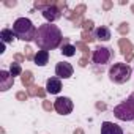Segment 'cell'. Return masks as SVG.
Segmentation results:
<instances>
[{
  "label": "cell",
  "mask_w": 134,
  "mask_h": 134,
  "mask_svg": "<svg viewBox=\"0 0 134 134\" xmlns=\"http://www.w3.org/2000/svg\"><path fill=\"white\" fill-rule=\"evenodd\" d=\"M21 82H22V85L25 88H30L33 85V73L30 70H25L22 73V76H21Z\"/></svg>",
  "instance_id": "cell-16"
},
{
  "label": "cell",
  "mask_w": 134,
  "mask_h": 134,
  "mask_svg": "<svg viewBox=\"0 0 134 134\" xmlns=\"http://www.w3.org/2000/svg\"><path fill=\"white\" fill-rule=\"evenodd\" d=\"M73 73H74V70L68 62H60L55 66V74L58 79H70L73 76Z\"/></svg>",
  "instance_id": "cell-7"
},
{
  "label": "cell",
  "mask_w": 134,
  "mask_h": 134,
  "mask_svg": "<svg viewBox=\"0 0 134 134\" xmlns=\"http://www.w3.org/2000/svg\"><path fill=\"white\" fill-rule=\"evenodd\" d=\"M24 51H25V58H27V60H35V55H33V51H32L30 46H27Z\"/></svg>",
  "instance_id": "cell-27"
},
{
  "label": "cell",
  "mask_w": 134,
  "mask_h": 134,
  "mask_svg": "<svg viewBox=\"0 0 134 134\" xmlns=\"http://www.w3.org/2000/svg\"><path fill=\"white\" fill-rule=\"evenodd\" d=\"M38 66H46L49 62V52L47 51H38L35 54V60H33Z\"/></svg>",
  "instance_id": "cell-15"
},
{
  "label": "cell",
  "mask_w": 134,
  "mask_h": 134,
  "mask_svg": "<svg viewBox=\"0 0 134 134\" xmlns=\"http://www.w3.org/2000/svg\"><path fill=\"white\" fill-rule=\"evenodd\" d=\"M3 52H5V43L0 44V54H3Z\"/></svg>",
  "instance_id": "cell-36"
},
{
  "label": "cell",
  "mask_w": 134,
  "mask_h": 134,
  "mask_svg": "<svg viewBox=\"0 0 134 134\" xmlns=\"http://www.w3.org/2000/svg\"><path fill=\"white\" fill-rule=\"evenodd\" d=\"M131 11H132V13H134V3H132V5H131Z\"/></svg>",
  "instance_id": "cell-38"
},
{
  "label": "cell",
  "mask_w": 134,
  "mask_h": 134,
  "mask_svg": "<svg viewBox=\"0 0 134 134\" xmlns=\"http://www.w3.org/2000/svg\"><path fill=\"white\" fill-rule=\"evenodd\" d=\"M101 134H123V129L112 121H104L101 125Z\"/></svg>",
  "instance_id": "cell-12"
},
{
  "label": "cell",
  "mask_w": 134,
  "mask_h": 134,
  "mask_svg": "<svg viewBox=\"0 0 134 134\" xmlns=\"http://www.w3.org/2000/svg\"><path fill=\"white\" fill-rule=\"evenodd\" d=\"M110 30L107 29V27H98L96 30H95V38L96 40H99V41H109L110 40Z\"/></svg>",
  "instance_id": "cell-14"
},
{
  "label": "cell",
  "mask_w": 134,
  "mask_h": 134,
  "mask_svg": "<svg viewBox=\"0 0 134 134\" xmlns=\"http://www.w3.org/2000/svg\"><path fill=\"white\" fill-rule=\"evenodd\" d=\"M96 109H98V110H106V104L99 101V103H96Z\"/></svg>",
  "instance_id": "cell-33"
},
{
  "label": "cell",
  "mask_w": 134,
  "mask_h": 134,
  "mask_svg": "<svg viewBox=\"0 0 134 134\" xmlns=\"http://www.w3.org/2000/svg\"><path fill=\"white\" fill-rule=\"evenodd\" d=\"M27 93H29V96H38V93H40V85H32L30 88H27Z\"/></svg>",
  "instance_id": "cell-24"
},
{
  "label": "cell",
  "mask_w": 134,
  "mask_h": 134,
  "mask_svg": "<svg viewBox=\"0 0 134 134\" xmlns=\"http://www.w3.org/2000/svg\"><path fill=\"white\" fill-rule=\"evenodd\" d=\"M126 101L129 103V106H131V109L134 110V92H132V93H131V95L128 96V99H126Z\"/></svg>",
  "instance_id": "cell-31"
},
{
  "label": "cell",
  "mask_w": 134,
  "mask_h": 134,
  "mask_svg": "<svg viewBox=\"0 0 134 134\" xmlns=\"http://www.w3.org/2000/svg\"><path fill=\"white\" fill-rule=\"evenodd\" d=\"M16 99L18 101H27L29 99V93L27 92H18L16 93Z\"/></svg>",
  "instance_id": "cell-26"
},
{
  "label": "cell",
  "mask_w": 134,
  "mask_h": 134,
  "mask_svg": "<svg viewBox=\"0 0 134 134\" xmlns=\"http://www.w3.org/2000/svg\"><path fill=\"white\" fill-rule=\"evenodd\" d=\"M112 7H114V2H112V0H104V2H103V10H104V11H109Z\"/></svg>",
  "instance_id": "cell-29"
},
{
  "label": "cell",
  "mask_w": 134,
  "mask_h": 134,
  "mask_svg": "<svg viewBox=\"0 0 134 134\" xmlns=\"http://www.w3.org/2000/svg\"><path fill=\"white\" fill-rule=\"evenodd\" d=\"M60 90H62V81H60L58 77H51V79H47V82H46V92H47V93L57 95Z\"/></svg>",
  "instance_id": "cell-11"
},
{
  "label": "cell",
  "mask_w": 134,
  "mask_h": 134,
  "mask_svg": "<svg viewBox=\"0 0 134 134\" xmlns=\"http://www.w3.org/2000/svg\"><path fill=\"white\" fill-rule=\"evenodd\" d=\"M114 115H115L118 120H123V121H131V120H134V110L131 109V106H129L128 101H123V103H120L118 106H115Z\"/></svg>",
  "instance_id": "cell-4"
},
{
  "label": "cell",
  "mask_w": 134,
  "mask_h": 134,
  "mask_svg": "<svg viewBox=\"0 0 134 134\" xmlns=\"http://www.w3.org/2000/svg\"><path fill=\"white\" fill-rule=\"evenodd\" d=\"M87 63H88V58L87 57H82L79 60V66H82V68H84V66H87Z\"/></svg>",
  "instance_id": "cell-32"
},
{
  "label": "cell",
  "mask_w": 134,
  "mask_h": 134,
  "mask_svg": "<svg viewBox=\"0 0 134 134\" xmlns=\"http://www.w3.org/2000/svg\"><path fill=\"white\" fill-rule=\"evenodd\" d=\"M74 134H85V132H84V129H82V128H76Z\"/></svg>",
  "instance_id": "cell-35"
},
{
  "label": "cell",
  "mask_w": 134,
  "mask_h": 134,
  "mask_svg": "<svg viewBox=\"0 0 134 134\" xmlns=\"http://www.w3.org/2000/svg\"><path fill=\"white\" fill-rule=\"evenodd\" d=\"M85 10H87V7H85L84 3H81V5H77V7H76L73 11H70V10H65V18H66V19H71V21L74 22L77 18H82V16H84Z\"/></svg>",
  "instance_id": "cell-10"
},
{
  "label": "cell",
  "mask_w": 134,
  "mask_h": 134,
  "mask_svg": "<svg viewBox=\"0 0 134 134\" xmlns=\"http://www.w3.org/2000/svg\"><path fill=\"white\" fill-rule=\"evenodd\" d=\"M52 5H55L54 2H38V0H36V2H35V8H38V10H46V8H49V7H52Z\"/></svg>",
  "instance_id": "cell-22"
},
{
  "label": "cell",
  "mask_w": 134,
  "mask_h": 134,
  "mask_svg": "<svg viewBox=\"0 0 134 134\" xmlns=\"http://www.w3.org/2000/svg\"><path fill=\"white\" fill-rule=\"evenodd\" d=\"M132 58H134V54H131V55H128V57H126V63H128V62H131Z\"/></svg>",
  "instance_id": "cell-37"
},
{
  "label": "cell",
  "mask_w": 134,
  "mask_h": 134,
  "mask_svg": "<svg viewBox=\"0 0 134 134\" xmlns=\"http://www.w3.org/2000/svg\"><path fill=\"white\" fill-rule=\"evenodd\" d=\"M74 46H76V49H79V51L84 54V57H87V58H88V55H90V49H88V46H87L84 41H77Z\"/></svg>",
  "instance_id": "cell-20"
},
{
  "label": "cell",
  "mask_w": 134,
  "mask_h": 134,
  "mask_svg": "<svg viewBox=\"0 0 134 134\" xmlns=\"http://www.w3.org/2000/svg\"><path fill=\"white\" fill-rule=\"evenodd\" d=\"M62 54L63 55H66V57H73V55H76V46H73V44H62Z\"/></svg>",
  "instance_id": "cell-18"
},
{
  "label": "cell",
  "mask_w": 134,
  "mask_h": 134,
  "mask_svg": "<svg viewBox=\"0 0 134 134\" xmlns=\"http://www.w3.org/2000/svg\"><path fill=\"white\" fill-rule=\"evenodd\" d=\"M5 5H7V7H16L18 2H14V0H13V2H5Z\"/></svg>",
  "instance_id": "cell-34"
},
{
  "label": "cell",
  "mask_w": 134,
  "mask_h": 134,
  "mask_svg": "<svg viewBox=\"0 0 134 134\" xmlns=\"http://www.w3.org/2000/svg\"><path fill=\"white\" fill-rule=\"evenodd\" d=\"M62 10L57 7V5H52V7H49V8H46L44 11H43V16H44V19L51 24V22H54V21H58L60 18H62Z\"/></svg>",
  "instance_id": "cell-8"
},
{
  "label": "cell",
  "mask_w": 134,
  "mask_h": 134,
  "mask_svg": "<svg viewBox=\"0 0 134 134\" xmlns=\"http://www.w3.org/2000/svg\"><path fill=\"white\" fill-rule=\"evenodd\" d=\"M82 29H84V32H92V29H93V21H92V19H85L84 24H82Z\"/></svg>",
  "instance_id": "cell-25"
},
{
  "label": "cell",
  "mask_w": 134,
  "mask_h": 134,
  "mask_svg": "<svg viewBox=\"0 0 134 134\" xmlns=\"http://www.w3.org/2000/svg\"><path fill=\"white\" fill-rule=\"evenodd\" d=\"M14 84V77L11 76L10 71H0V90L7 92L13 87Z\"/></svg>",
  "instance_id": "cell-9"
},
{
  "label": "cell",
  "mask_w": 134,
  "mask_h": 134,
  "mask_svg": "<svg viewBox=\"0 0 134 134\" xmlns=\"http://www.w3.org/2000/svg\"><path fill=\"white\" fill-rule=\"evenodd\" d=\"M13 32H14L16 38H19L22 41H32V40H35L38 30L35 29V25H33V22L30 19L19 18L13 24Z\"/></svg>",
  "instance_id": "cell-2"
},
{
  "label": "cell",
  "mask_w": 134,
  "mask_h": 134,
  "mask_svg": "<svg viewBox=\"0 0 134 134\" xmlns=\"http://www.w3.org/2000/svg\"><path fill=\"white\" fill-rule=\"evenodd\" d=\"M73 107H74V104H73V101L68 96H60V98H57L54 101V109L60 115H68V114H71L73 112Z\"/></svg>",
  "instance_id": "cell-6"
},
{
  "label": "cell",
  "mask_w": 134,
  "mask_h": 134,
  "mask_svg": "<svg viewBox=\"0 0 134 134\" xmlns=\"http://www.w3.org/2000/svg\"><path fill=\"white\" fill-rule=\"evenodd\" d=\"M92 58H93V63H96V65H106L112 58V51L106 46H98V47H95Z\"/></svg>",
  "instance_id": "cell-5"
},
{
  "label": "cell",
  "mask_w": 134,
  "mask_h": 134,
  "mask_svg": "<svg viewBox=\"0 0 134 134\" xmlns=\"http://www.w3.org/2000/svg\"><path fill=\"white\" fill-rule=\"evenodd\" d=\"M0 38H2V43L8 44V43H13V40L16 38L14 32L11 29H3L2 32H0Z\"/></svg>",
  "instance_id": "cell-17"
},
{
  "label": "cell",
  "mask_w": 134,
  "mask_h": 134,
  "mask_svg": "<svg viewBox=\"0 0 134 134\" xmlns=\"http://www.w3.org/2000/svg\"><path fill=\"white\" fill-rule=\"evenodd\" d=\"M14 62H18V63H24L25 62V55H22V54H14Z\"/></svg>",
  "instance_id": "cell-30"
},
{
  "label": "cell",
  "mask_w": 134,
  "mask_h": 134,
  "mask_svg": "<svg viewBox=\"0 0 134 134\" xmlns=\"http://www.w3.org/2000/svg\"><path fill=\"white\" fill-rule=\"evenodd\" d=\"M63 41L62 38V32L57 25H52V24H43L38 27V32H36V36H35V43L36 46L41 49V51H52L55 47L60 46V43Z\"/></svg>",
  "instance_id": "cell-1"
},
{
  "label": "cell",
  "mask_w": 134,
  "mask_h": 134,
  "mask_svg": "<svg viewBox=\"0 0 134 134\" xmlns=\"http://www.w3.org/2000/svg\"><path fill=\"white\" fill-rule=\"evenodd\" d=\"M43 109H44L46 112H51V110L54 109V104H52L51 101H47V99H43Z\"/></svg>",
  "instance_id": "cell-28"
},
{
  "label": "cell",
  "mask_w": 134,
  "mask_h": 134,
  "mask_svg": "<svg viewBox=\"0 0 134 134\" xmlns=\"http://www.w3.org/2000/svg\"><path fill=\"white\" fill-rule=\"evenodd\" d=\"M118 33L120 35H128L129 33V24L128 22H121L118 25Z\"/></svg>",
  "instance_id": "cell-23"
},
{
  "label": "cell",
  "mask_w": 134,
  "mask_h": 134,
  "mask_svg": "<svg viewBox=\"0 0 134 134\" xmlns=\"http://www.w3.org/2000/svg\"><path fill=\"white\" fill-rule=\"evenodd\" d=\"M81 38H82V41L87 44V43H93L96 38H95V35H92V32H82L81 33Z\"/></svg>",
  "instance_id": "cell-21"
},
{
  "label": "cell",
  "mask_w": 134,
  "mask_h": 134,
  "mask_svg": "<svg viewBox=\"0 0 134 134\" xmlns=\"http://www.w3.org/2000/svg\"><path fill=\"white\" fill-rule=\"evenodd\" d=\"M10 73H11V76H13V77H14V76H19V74H22L21 63H18V62H13V63H11V66H10Z\"/></svg>",
  "instance_id": "cell-19"
},
{
  "label": "cell",
  "mask_w": 134,
  "mask_h": 134,
  "mask_svg": "<svg viewBox=\"0 0 134 134\" xmlns=\"http://www.w3.org/2000/svg\"><path fill=\"white\" fill-rule=\"evenodd\" d=\"M118 47H120V52H121L125 57L131 55V54H132V49H134L132 43H131L128 38H120V40H118Z\"/></svg>",
  "instance_id": "cell-13"
},
{
  "label": "cell",
  "mask_w": 134,
  "mask_h": 134,
  "mask_svg": "<svg viewBox=\"0 0 134 134\" xmlns=\"http://www.w3.org/2000/svg\"><path fill=\"white\" fill-rule=\"evenodd\" d=\"M131 66L128 63H114L109 70V77L115 84H125L131 77Z\"/></svg>",
  "instance_id": "cell-3"
}]
</instances>
